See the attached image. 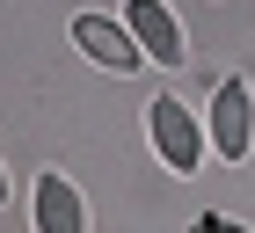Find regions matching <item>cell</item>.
I'll use <instances>...</instances> for the list:
<instances>
[{
    "label": "cell",
    "instance_id": "obj_1",
    "mask_svg": "<svg viewBox=\"0 0 255 233\" xmlns=\"http://www.w3.org/2000/svg\"><path fill=\"white\" fill-rule=\"evenodd\" d=\"M146 138H153V153H160L168 175H197L204 153H212V124H204L190 102H175V95L146 102Z\"/></svg>",
    "mask_w": 255,
    "mask_h": 233
},
{
    "label": "cell",
    "instance_id": "obj_2",
    "mask_svg": "<svg viewBox=\"0 0 255 233\" xmlns=\"http://www.w3.org/2000/svg\"><path fill=\"white\" fill-rule=\"evenodd\" d=\"M204 124H212V146H219V160L234 168V160H248V146H255V88L241 73H226L212 88V110H204Z\"/></svg>",
    "mask_w": 255,
    "mask_h": 233
},
{
    "label": "cell",
    "instance_id": "obj_3",
    "mask_svg": "<svg viewBox=\"0 0 255 233\" xmlns=\"http://www.w3.org/2000/svg\"><path fill=\"white\" fill-rule=\"evenodd\" d=\"M73 44L95 58L102 73H138V66H153L146 44L131 37V22H110V15H73Z\"/></svg>",
    "mask_w": 255,
    "mask_h": 233
},
{
    "label": "cell",
    "instance_id": "obj_4",
    "mask_svg": "<svg viewBox=\"0 0 255 233\" xmlns=\"http://www.w3.org/2000/svg\"><path fill=\"white\" fill-rule=\"evenodd\" d=\"M124 22H131V37L146 44L153 66H182L190 58V37H182V22L160 7V0H124Z\"/></svg>",
    "mask_w": 255,
    "mask_h": 233
},
{
    "label": "cell",
    "instance_id": "obj_5",
    "mask_svg": "<svg viewBox=\"0 0 255 233\" xmlns=\"http://www.w3.org/2000/svg\"><path fill=\"white\" fill-rule=\"evenodd\" d=\"M37 233H88V204H80L73 175H59V168L37 175Z\"/></svg>",
    "mask_w": 255,
    "mask_h": 233
},
{
    "label": "cell",
    "instance_id": "obj_6",
    "mask_svg": "<svg viewBox=\"0 0 255 233\" xmlns=\"http://www.w3.org/2000/svg\"><path fill=\"white\" fill-rule=\"evenodd\" d=\"M0 204H7V175H0Z\"/></svg>",
    "mask_w": 255,
    "mask_h": 233
}]
</instances>
